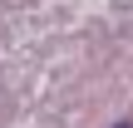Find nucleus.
Wrapping results in <instances>:
<instances>
[{"instance_id":"nucleus-1","label":"nucleus","mask_w":133,"mask_h":128,"mask_svg":"<svg viewBox=\"0 0 133 128\" xmlns=\"http://www.w3.org/2000/svg\"><path fill=\"white\" fill-rule=\"evenodd\" d=\"M118 128H133V123H118Z\"/></svg>"}]
</instances>
